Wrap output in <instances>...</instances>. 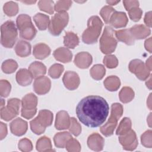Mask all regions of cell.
I'll list each match as a JSON object with an SVG mask.
<instances>
[{
	"label": "cell",
	"mask_w": 152,
	"mask_h": 152,
	"mask_svg": "<svg viewBox=\"0 0 152 152\" xmlns=\"http://www.w3.org/2000/svg\"><path fill=\"white\" fill-rule=\"evenodd\" d=\"M109 106L106 100L99 96H88L82 99L76 107V114L84 125L96 128L106 121Z\"/></svg>",
	"instance_id": "1"
},
{
	"label": "cell",
	"mask_w": 152,
	"mask_h": 152,
	"mask_svg": "<svg viewBox=\"0 0 152 152\" xmlns=\"http://www.w3.org/2000/svg\"><path fill=\"white\" fill-rule=\"evenodd\" d=\"M103 23L98 16L91 17L87 22V28L82 35L83 41L87 44L96 43L100 34Z\"/></svg>",
	"instance_id": "2"
},
{
	"label": "cell",
	"mask_w": 152,
	"mask_h": 152,
	"mask_svg": "<svg viewBox=\"0 0 152 152\" xmlns=\"http://www.w3.org/2000/svg\"><path fill=\"white\" fill-rule=\"evenodd\" d=\"M1 43L7 48L14 46L17 38V29L12 21H7L1 26Z\"/></svg>",
	"instance_id": "3"
},
{
	"label": "cell",
	"mask_w": 152,
	"mask_h": 152,
	"mask_svg": "<svg viewBox=\"0 0 152 152\" xmlns=\"http://www.w3.org/2000/svg\"><path fill=\"white\" fill-rule=\"evenodd\" d=\"M53 121L52 113L48 110H41L38 116L30 121L31 131L36 134L39 135L44 132L45 128L52 124Z\"/></svg>",
	"instance_id": "4"
},
{
	"label": "cell",
	"mask_w": 152,
	"mask_h": 152,
	"mask_svg": "<svg viewBox=\"0 0 152 152\" xmlns=\"http://www.w3.org/2000/svg\"><path fill=\"white\" fill-rule=\"evenodd\" d=\"M122 113L123 107L121 104L115 103L112 104L110 116L106 124L100 128V131L104 135L108 137L113 134L118 121L122 116Z\"/></svg>",
	"instance_id": "5"
},
{
	"label": "cell",
	"mask_w": 152,
	"mask_h": 152,
	"mask_svg": "<svg viewBox=\"0 0 152 152\" xmlns=\"http://www.w3.org/2000/svg\"><path fill=\"white\" fill-rule=\"evenodd\" d=\"M17 26L20 30L21 37L28 40H31L34 37L36 30L28 15H20L17 18Z\"/></svg>",
	"instance_id": "6"
},
{
	"label": "cell",
	"mask_w": 152,
	"mask_h": 152,
	"mask_svg": "<svg viewBox=\"0 0 152 152\" xmlns=\"http://www.w3.org/2000/svg\"><path fill=\"white\" fill-rule=\"evenodd\" d=\"M115 31L111 27H105L100 39V48L103 53L109 54L115 51L117 46V41L114 37Z\"/></svg>",
	"instance_id": "7"
},
{
	"label": "cell",
	"mask_w": 152,
	"mask_h": 152,
	"mask_svg": "<svg viewBox=\"0 0 152 152\" xmlns=\"http://www.w3.org/2000/svg\"><path fill=\"white\" fill-rule=\"evenodd\" d=\"M68 14L66 12H58L55 14L50 20L48 28L53 36H58L66 26L68 22Z\"/></svg>",
	"instance_id": "8"
},
{
	"label": "cell",
	"mask_w": 152,
	"mask_h": 152,
	"mask_svg": "<svg viewBox=\"0 0 152 152\" xmlns=\"http://www.w3.org/2000/svg\"><path fill=\"white\" fill-rule=\"evenodd\" d=\"M37 99L34 94H26L21 100V116L27 119L31 118L37 112Z\"/></svg>",
	"instance_id": "9"
},
{
	"label": "cell",
	"mask_w": 152,
	"mask_h": 152,
	"mask_svg": "<svg viewBox=\"0 0 152 152\" xmlns=\"http://www.w3.org/2000/svg\"><path fill=\"white\" fill-rule=\"evenodd\" d=\"M20 101L18 99H11L8 100L7 106L1 108V119L9 121L15 117L19 112Z\"/></svg>",
	"instance_id": "10"
},
{
	"label": "cell",
	"mask_w": 152,
	"mask_h": 152,
	"mask_svg": "<svg viewBox=\"0 0 152 152\" xmlns=\"http://www.w3.org/2000/svg\"><path fill=\"white\" fill-rule=\"evenodd\" d=\"M129 69L135 74L137 77L140 80L144 81L150 76V71L148 69L145 65L140 59H134L129 64Z\"/></svg>",
	"instance_id": "11"
},
{
	"label": "cell",
	"mask_w": 152,
	"mask_h": 152,
	"mask_svg": "<svg viewBox=\"0 0 152 152\" xmlns=\"http://www.w3.org/2000/svg\"><path fill=\"white\" fill-rule=\"evenodd\" d=\"M119 141L123 146V148L126 150L132 151L135 150L138 145V140L135 132L133 130H130L127 133L120 136Z\"/></svg>",
	"instance_id": "12"
},
{
	"label": "cell",
	"mask_w": 152,
	"mask_h": 152,
	"mask_svg": "<svg viewBox=\"0 0 152 152\" xmlns=\"http://www.w3.org/2000/svg\"><path fill=\"white\" fill-rule=\"evenodd\" d=\"M50 80L47 77L42 76L36 78L33 88L34 91L39 95L45 94L47 93L50 88Z\"/></svg>",
	"instance_id": "13"
},
{
	"label": "cell",
	"mask_w": 152,
	"mask_h": 152,
	"mask_svg": "<svg viewBox=\"0 0 152 152\" xmlns=\"http://www.w3.org/2000/svg\"><path fill=\"white\" fill-rule=\"evenodd\" d=\"M62 81L65 87L70 90H74L77 88L80 84L78 75L73 71H69L66 72L63 77Z\"/></svg>",
	"instance_id": "14"
},
{
	"label": "cell",
	"mask_w": 152,
	"mask_h": 152,
	"mask_svg": "<svg viewBox=\"0 0 152 152\" xmlns=\"http://www.w3.org/2000/svg\"><path fill=\"white\" fill-rule=\"evenodd\" d=\"M128 18L126 14L124 12L115 11L112 14L109 24L115 28H121L125 27L128 23Z\"/></svg>",
	"instance_id": "15"
},
{
	"label": "cell",
	"mask_w": 152,
	"mask_h": 152,
	"mask_svg": "<svg viewBox=\"0 0 152 152\" xmlns=\"http://www.w3.org/2000/svg\"><path fill=\"white\" fill-rule=\"evenodd\" d=\"M10 129L13 134L17 136H21L27 130V123L22 119L18 118L11 122Z\"/></svg>",
	"instance_id": "16"
},
{
	"label": "cell",
	"mask_w": 152,
	"mask_h": 152,
	"mask_svg": "<svg viewBox=\"0 0 152 152\" xmlns=\"http://www.w3.org/2000/svg\"><path fill=\"white\" fill-rule=\"evenodd\" d=\"M104 140L103 138L99 134L94 133L90 135L87 140V144L88 147L96 151L103 150Z\"/></svg>",
	"instance_id": "17"
},
{
	"label": "cell",
	"mask_w": 152,
	"mask_h": 152,
	"mask_svg": "<svg viewBox=\"0 0 152 152\" xmlns=\"http://www.w3.org/2000/svg\"><path fill=\"white\" fill-rule=\"evenodd\" d=\"M71 119L68 113L64 110L59 112L56 115L55 126L58 130L68 129L70 126Z\"/></svg>",
	"instance_id": "18"
},
{
	"label": "cell",
	"mask_w": 152,
	"mask_h": 152,
	"mask_svg": "<svg viewBox=\"0 0 152 152\" xmlns=\"http://www.w3.org/2000/svg\"><path fill=\"white\" fill-rule=\"evenodd\" d=\"M92 63L91 55L86 52H80L75 55L74 64L80 68H87Z\"/></svg>",
	"instance_id": "19"
},
{
	"label": "cell",
	"mask_w": 152,
	"mask_h": 152,
	"mask_svg": "<svg viewBox=\"0 0 152 152\" xmlns=\"http://www.w3.org/2000/svg\"><path fill=\"white\" fill-rule=\"evenodd\" d=\"M129 31L134 39H144L150 34L151 30L144 25H135L129 28Z\"/></svg>",
	"instance_id": "20"
},
{
	"label": "cell",
	"mask_w": 152,
	"mask_h": 152,
	"mask_svg": "<svg viewBox=\"0 0 152 152\" xmlns=\"http://www.w3.org/2000/svg\"><path fill=\"white\" fill-rule=\"evenodd\" d=\"M28 71L33 78H37L43 76L46 74V68L43 63L35 61L30 64L28 67Z\"/></svg>",
	"instance_id": "21"
},
{
	"label": "cell",
	"mask_w": 152,
	"mask_h": 152,
	"mask_svg": "<svg viewBox=\"0 0 152 152\" xmlns=\"http://www.w3.org/2000/svg\"><path fill=\"white\" fill-rule=\"evenodd\" d=\"M55 58L60 62L66 63L69 62L72 57L71 52L65 48H59L56 49L53 52Z\"/></svg>",
	"instance_id": "22"
},
{
	"label": "cell",
	"mask_w": 152,
	"mask_h": 152,
	"mask_svg": "<svg viewBox=\"0 0 152 152\" xmlns=\"http://www.w3.org/2000/svg\"><path fill=\"white\" fill-rule=\"evenodd\" d=\"M33 77L28 70L26 69H20L16 74V80L18 84L26 86L31 83Z\"/></svg>",
	"instance_id": "23"
},
{
	"label": "cell",
	"mask_w": 152,
	"mask_h": 152,
	"mask_svg": "<svg viewBox=\"0 0 152 152\" xmlns=\"http://www.w3.org/2000/svg\"><path fill=\"white\" fill-rule=\"evenodd\" d=\"M33 53L36 58L43 59L50 55V49L48 45L41 43L34 46Z\"/></svg>",
	"instance_id": "24"
},
{
	"label": "cell",
	"mask_w": 152,
	"mask_h": 152,
	"mask_svg": "<svg viewBox=\"0 0 152 152\" xmlns=\"http://www.w3.org/2000/svg\"><path fill=\"white\" fill-rule=\"evenodd\" d=\"M115 34L118 40L126 43L128 45H132L134 43L135 39L132 37L129 29H124L115 31Z\"/></svg>",
	"instance_id": "25"
},
{
	"label": "cell",
	"mask_w": 152,
	"mask_h": 152,
	"mask_svg": "<svg viewBox=\"0 0 152 152\" xmlns=\"http://www.w3.org/2000/svg\"><path fill=\"white\" fill-rule=\"evenodd\" d=\"M15 51L16 54L20 57L27 56L31 53V45L26 41L20 40L15 47Z\"/></svg>",
	"instance_id": "26"
},
{
	"label": "cell",
	"mask_w": 152,
	"mask_h": 152,
	"mask_svg": "<svg viewBox=\"0 0 152 152\" xmlns=\"http://www.w3.org/2000/svg\"><path fill=\"white\" fill-rule=\"evenodd\" d=\"M33 20L38 28L40 30H46L50 23L49 17L42 13L36 14L33 17Z\"/></svg>",
	"instance_id": "27"
},
{
	"label": "cell",
	"mask_w": 152,
	"mask_h": 152,
	"mask_svg": "<svg viewBox=\"0 0 152 152\" xmlns=\"http://www.w3.org/2000/svg\"><path fill=\"white\" fill-rule=\"evenodd\" d=\"M79 43L78 36L73 32H66L64 37V44L65 46L69 49H74Z\"/></svg>",
	"instance_id": "28"
},
{
	"label": "cell",
	"mask_w": 152,
	"mask_h": 152,
	"mask_svg": "<svg viewBox=\"0 0 152 152\" xmlns=\"http://www.w3.org/2000/svg\"><path fill=\"white\" fill-rule=\"evenodd\" d=\"M71 138V135L68 132H59L54 136L55 145L58 148H64L65 147L67 141Z\"/></svg>",
	"instance_id": "29"
},
{
	"label": "cell",
	"mask_w": 152,
	"mask_h": 152,
	"mask_svg": "<svg viewBox=\"0 0 152 152\" xmlns=\"http://www.w3.org/2000/svg\"><path fill=\"white\" fill-rule=\"evenodd\" d=\"M104 85L106 89L113 91L117 90L121 85L119 78L115 75H111L106 78L104 81Z\"/></svg>",
	"instance_id": "30"
},
{
	"label": "cell",
	"mask_w": 152,
	"mask_h": 152,
	"mask_svg": "<svg viewBox=\"0 0 152 152\" xmlns=\"http://www.w3.org/2000/svg\"><path fill=\"white\" fill-rule=\"evenodd\" d=\"M36 149L39 151H53L50 139L46 137L40 138L36 143Z\"/></svg>",
	"instance_id": "31"
},
{
	"label": "cell",
	"mask_w": 152,
	"mask_h": 152,
	"mask_svg": "<svg viewBox=\"0 0 152 152\" xmlns=\"http://www.w3.org/2000/svg\"><path fill=\"white\" fill-rule=\"evenodd\" d=\"M120 100L124 103H128L131 102L134 97V92L132 88L128 87H123L119 93Z\"/></svg>",
	"instance_id": "32"
},
{
	"label": "cell",
	"mask_w": 152,
	"mask_h": 152,
	"mask_svg": "<svg viewBox=\"0 0 152 152\" xmlns=\"http://www.w3.org/2000/svg\"><path fill=\"white\" fill-rule=\"evenodd\" d=\"M105 71V68L103 65L97 64L91 68L90 73L93 78L96 80H99L104 77L106 72Z\"/></svg>",
	"instance_id": "33"
},
{
	"label": "cell",
	"mask_w": 152,
	"mask_h": 152,
	"mask_svg": "<svg viewBox=\"0 0 152 152\" xmlns=\"http://www.w3.org/2000/svg\"><path fill=\"white\" fill-rule=\"evenodd\" d=\"M131 121L128 118H124L120 122V124L116 130V135H122L131 130Z\"/></svg>",
	"instance_id": "34"
},
{
	"label": "cell",
	"mask_w": 152,
	"mask_h": 152,
	"mask_svg": "<svg viewBox=\"0 0 152 152\" xmlns=\"http://www.w3.org/2000/svg\"><path fill=\"white\" fill-rule=\"evenodd\" d=\"M138 6L139 4H137L129 8L127 10L130 18L135 22L138 21L140 20L142 14V10L138 7Z\"/></svg>",
	"instance_id": "35"
},
{
	"label": "cell",
	"mask_w": 152,
	"mask_h": 152,
	"mask_svg": "<svg viewBox=\"0 0 152 152\" xmlns=\"http://www.w3.org/2000/svg\"><path fill=\"white\" fill-rule=\"evenodd\" d=\"M18 67L17 62L12 59H8L4 61L2 64V70L6 74H11L14 72Z\"/></svg>",
	"instance_id": "36"
},
{
	"label": "cell",
	"mask_w": 152,
	"mask_h": 152,
	"mask_svg": "<svg viewBox=\"0 0 152 152\" xmlns=\"http://www.w3.org/2000/svg\"><path fill=\"white\" fill-rule=\"evenodd\" d=\"M4 12L8 16H14L17 14L18 11V7L17 3L10 1L7 2L3 7Z\"/></svg>",
	"instance_id": "37"
},
{
	"label": "cell",
	"mask_w": 152,
	"mask_h": 152,
	"mask_svg": "<svg viewBox=\"0 0 152 152\" xmlns=\"http://www.w3.org/2000/svg\"><path fill=\"white\" fill-rule=\"evenodd\" d=\"M64 66L55 64L52 65L49 69V75L53 78H58L64 71Z\"/></svg>",
	"instance_id": "38"
},
{
	"label": "cell",
	"mask_w": 152,
	"mask_h": 152,
	"mask_svg": "<svg viewBox=\"0 0 152 152\" xmlns=\"http://www.w3.org/2000/svg\"><path fill=\"white\" fill-rule=\"evenodd\" d=\"M53 4L52 1H40L38 2V5L40 10L52 14L53 13Z\"/></svg>",
	"instance_id": "39"
},
{
	"label": "cell",
	"mask_w": 152,
	"mask_h": 152,
	"mask_svg": "<svg viewBox=\"0 0 152 152\" xmlns=\"http://www.w3.org/2000/svg\"><path fill=\"white\" fill-rule=\"evenodd\" d=\"M115 11V9L108 5L104 6L102 8L100 12V14L101 15L106 24H109L110 17Z\"/></svg>",
	"instance_id": "40"
},
{
	"label": "cell",
	"mask_w": 152,
	"mask_h": 152,
	"mask_svg": "<svg viewBox=\"0 0 152 152\" xmlns=\"http://www.w3.org/2000/svg\"><path fill=\"white\" fill-rule=\"evenodd\" d=\"M72 1H59L55 5L54 9L58 12H66L71 7Z\"/></svg>",
	"instance_id": "41"
},
{
	"label": "cell",
	"mask_w": 152,
	"mask_h": 152,
	"mask_svg": "<svg viewBox=\"0 0 152 152\" xmlns=\"http://www.w3.org/2000/svg\"><path fill=\"white\" fill-rule=\"evenodd\" d=\"M65 147L68 151H80L81 150L79 142L72 137L67 141Z\"/></svg>",
	"instance_id": "42"
},
{
	"label": "cell",
	"mask_w": 152,
	"mask_h": 152,
	"mask_svg": "<svg viewBox=\"0 0 152 152\" xmlns=\"http://www.w3.org/2000/svg\"><path fill=\"white\" fill-rule=\"evenodd\" d=\"M68 129H69V131L75 136L79 135L81 131V126L74 118H71L70 126Z\"/></svg>",
	"instance_id": "43"
},
{
	"label": "cell",
	"mask_w": 152,
	"mask_h": 152,
	"mask_svg": "<svg viewBox=\"0 0 152 152\" xmlns=\"http://www.w3.org/2000/svg\"><path fill=\"white\" fill-rule=\"evenodd\" d=\"M104 64L109 68H116L118 64L117 58L115 55H107L103 59Z\"/></svg>",
	"instance_id": "44"
},
{
	"label": "cell",
	"mask_w": 152,
	"mask_h": 152,
	"mask_svg": "<svg viewBox=\"0 0 152 152\" xmlns=\"http://www.w3.org/2000/svg\"><path fill=\"white\" fill-rule=\"evenodd\" d=\"M18 148L22 151H30L33 149V145L30 140L23 138L19 141Z\"/></svg>",
	"instance_id": "45"
},
{
	"label": "cell",
	"mask_w": 152,
	"mask_h": 152,
	"mask_svg": "<svg viewBox=\"0 0 152 152\" xmlns=\"http://www.w3.org/2000/svg\"><path fill=\"white\" fill-rule=\"evenodd\" d=\"M142 144L145 147H151V131L148 130L145 132L141 138Z\"/></svg>",
	"instance_id": "46"
},
{
	"label": "cell",
	"mask_w": 152,
	"mask_h": 152,
	"mask_svg": "<svg viewBox=\"0 0 152 152\" xmlns=\"http://www.w3.org/2000/svg\"><path fill=\"white\" fill-rule=\"evenodd\" d=\"M11 90V84L7 80L1 81V96L6 97L8 96Z\"/></svg>",
	"instance_id": "47"
},
{
	"label": "cell",
	"mask_w": 152,
	"mask_h": 152,
	"mask_svg": "<svg viewBox=\"0 0 152 152\" xmlns=\"http://www.w3.org/2000/svg\"><path fill=\"white\" fill-rule=\"evenodd\" d=\"M7 134V128L6 124L1 122V140L4 139Z\"/></svg>",
	"instance_id": "48"
},
{
	"label": "cell",
	"mask_w": 152,
	"mask_h": 152,
	"mask_svg": "<svg viewBox=\"0 0 152 152\" xmlns=\"http://www.w3.org/2000/svg\"><path fill=\"white\" fill-rule=\"evenodd\" d=\"M151 11H149L148 12H147L145 14V17H144V22L145 23V24L148 26L149 27H151Z\"/></svg>",
	"instance_id": "49"
},
{
	"label": "cell",
	"mask_w": 152,
	"mask_h": 152,
	"mask_svg": "<svg viewBox=\"0 0 152 152\" xmlns=\"http://www.w3.org/2000/svg\"><path fill=\"white\" fill-rule=\"evenodd\" d=\"M145 47L147 50L150 53H151V37L146 40L145 42Z\"/></svg>",
	"instance_id": "50"
},
{
	"label": "cell",
	"mask_w": 152,
	"mask_h": 152,
	"mask_svg": "<svg viewBox=\"0 0 152 152\" xmlns=\"http://www.w3.org/2000/svg\"><path fill=\"white\" fill-rule=\"evenodd\" d=\"M151 56H150V58H148V59H147V61H146V66H147V68H148V69L150 71H151Z\"/></svg>",
	"instance_id": "51"
},
{
	"label": "cell",
	"mask_w": 152,
	"mask_h": 152,
	"mask_svg": "<svg viewBox=\"0 0 152 152\" xmlns=\"http://www.w3.org/2000/svg\"><path fill=\"white\" fill-rule=\"evenodd\" d=\"M106 2L110 5H116V4H118V2H119V1H106Z\"/></svg>",
	"instance_id": "52"
},
{
	"label": "cell",
	"mask_w": 152,
	"mask_h": 152,
	"mask_svg": "<svg viewBox=\"0 0 152 152\" xmlns=\"http://www.w3.org/2000/svg\"><path fill=\"white\" fill-rule=\"evenodd\" d=\"M5 104V101L4 100V99H1V108L2 107V106Z\"/></svg>",
	"instance_id": "53"
},
{
	"label": "cell",
	"mask_w": 152,
	"mask_h": 152,
	"mask_svg": "<svg viewBox=\"0 0 152 152\" xmlns=\"http://www.w3.org/2000/svg\"><path fill=\"white\" fill-rule=\"evenodd\" d=\"M24 3H27V4H31V3H34L36 1H32V2H26V1H22Z\"/></svg>",
	"instance_id": "54"
}]
</instances>
